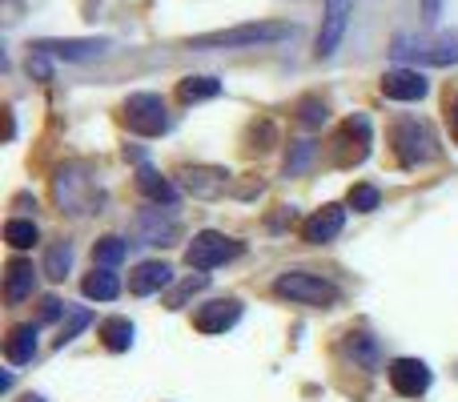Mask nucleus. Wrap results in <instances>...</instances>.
Masks as SVG:
<instances>
[{
	"label": "nucleus",
	"instance_id": "obj_1",
	"mask_svg": "<svg viewBox=\"0 0 458 402\" xmlns=\"http://www.w3.org/2000/svg\"><path fill=\"white\" fill-rule=\"evenodd\" d=\"M293 24L282 21H253V24H233V29H217V32H201V37L190 40V48H253V45H274V40H290Z\"/></svg>",
	"mask_w": 458,
	"mask_h": 402
},
{
	"label": "nucleus",
	"instance_id": "obj_2",
	"mask_svg": "<svg viewBox=\"0 0 458 402\" xmlns=\"http://www.w3.org/2000/svg\"><path fill=\"white\" fill-rule=\"evenodd\" d=\"M390 53L398 61H414V64H458V32H438V37H398Z\"/></svg>",
	"mask_w": 458,
	"mask_h": 402
},
{
	"label": "nucleus",
	"instance_id": "obj_3",
	"mask_svg": "<svg viewBox=\"0 0 458 402\" xmlns=\"http://www.w3.org/2000/svg\"><path fill=\"white\" fill-rule=\"evenodd\" d=\"M394 150H398V161L411 169L430 166V161L438 158V141H435V133H430V125L411 121V117L394 125Z\"/></svg>",
	"mask_w": 458,
	"mask_h": 402
},
{
	"label": "nucleus",
	"instance_id": "obj_4",
	"mask_svg": "<svg viewBox=\"0 0 458 402\" xmlns=\"http://www.w3.org/2000/svg\"><path fill=\"white\" fill-rule=\"evenodd\" d=\"M121 113H125V125L141 137L169 133V113H165V101H161L157 93H133Z\"/></svg>",
	"mask_w": 458,
	"mask_h": 402
},
{
	"label": "nucleus",
	"instance_id": "obj_5",
	"mask_svg": "<svg viewBox=\"0 0 458 402\" xmlns=\"http://www.w3.org/2000/svg\"><path fill=\"white\" fill-rule=\"evenodd\" d=\"M274 290L282 294V298H290V302H301V306H330V302H338V290H334L326 278L301 274V269H293V274H282L274 282Z\"/></svg>",
	"mask_w": 458,
	"mask_h": 402
},
{
	"label": "nucleus",
	"instance_id": "obj_6",
	"mask_svg": "<svg viewBox=\"0 0 458 402\" xmlns=\"http://www.w3.org/2000/svg\"><path fill=\"white\" fill-rule=\"evenodd\" d=\"M237 253H242V242L217 234V229H206V234H198L190 242V250H185V261H190L193 269H214V266H225V261H233Z\"/></svg>",
	"mask_w": 458,
	"mask_h": 402
},
{
	"label": "nucleus",
	"instance_id": "obj_7",
	"mask_svg": "<svg viewBox=\"0 0 458 402\" xmlns=\"http://www.w3.org/2000/svg\"><path fill=\"white\" fill-rule=\"evenodd\" d=\"M109 48V40L101 37H89V40H37L32 53H45V56H56V61H93Z\"/></svg>",
	"mask_w": 458,
	"mask_h": 402
},
{
	"label": "nucleus",
	"instance_id": "obj_8",
	"mask_svg": "<svg viewBox=\"0 0 458 402\" xmlns=\"http://www.w3.org/2000/svg\"><path fill=\"white\" fill-rule=\"evenodd\" d=\"M390 387L398 390L403 398H419L422 390L430 387V371L427 363H419V358H398V363H390Z\"/></svg>",
	"mask_w": 458,
	"mask_h": 402
},
{
	"label": "nucleus",
	"instance_id": "obj_9",
	"mask_svg": "<svg viewBox=\"0 0 458 402\" xmlns=\"http://www.w3.org/2000/svg\"><path fill=\"white\" fill-rule=\"evenodd\" d=\"M237 318H242V302L237 298H217V302H206V306L193 314V326H198L201 334H225Z\"/></svg>",
	"mask_w": 458,
	"mask_h": 402
},
{
	"label": "nucleus",
	"instance_id": "obj_10",
	"mask_svg": "<svg viewBox=\"0 0 458 402\" xmlns=\"http://www.w3.org/2000/svg\"><path fill=\"white\" fill-rule=\"evenodd\" d=\"M346 21H350V0H330L326 8V21H322V32H318V56H334V48L342 45V32H346Z\"/></svg>",
	"mask_w": 458,
	"mask_h": 402
},
{
	"label": "nucleus",
	"instance_id": "obj_11",
	"mask_svg": "<svg viewBox=\"0 0 458 402\" xmlns=\"http://www.w3.org/2000/svg\"><path fill=\"white\" fill-rule=\"evenodd\" d=\"M382 93L390 101H422L427 97V81H422L419 69H390L382 77Z\"/></svg>",
	"mask_w": 458,
	"mask_h": 402
},
{
	"label": "nucleus",
	"instance_id": "obj_12",
	"mask_svg": "<svg viewBox=\"0 0 458 402\" xmlns=\"http://www.w3.org/2000/svg\"><path fill=\"white\" fill-rule=\"evenodd\" d=\"M342 226H346V210H342V205H322L314 218H306L301 234H306V242L322 245V242H334V237L342 234Z\"/></svg>",
	"mask_w": 458,
	"mask_h": 402
},
{
	"label": "nucleus",
	"instance_id": "obj_13",
	"mask_svg": "<svg viewBox=\"0 0 458 402\" xmlns=\"http://www.w3.org/2000/svg\"><path fill=\"white\" fill-rule=\"evenodd\" d=\"M174 282V269L165 266V261H141V266L129 274V290L133 294H157V290H165V286Z\"/></svg>",
	"mask_w": 458,
	"mask_h": 402
},
{
	"label": "nucleus",
	"instance_id": "obj_14",
	"mask_svg": "<svg viewBox=\"0 0 458 402\" xmlns=\"http://www.w3.org/2000/svg\"><path fill=\"white\" fill-rule=\"evenodd\" d=\"M4 358L13 366H29L37 358V326H16L4 342Z\"/></svg>",
	"mask_w": 458,
	"mask_h": 402
},
{
	"label": "nucleus",
	"instance_id": "obj_15",
	"mask_svg": "<svg viewBox=\"0 0 458 402\" xmlns=\"http://www.w3.org/2000/svg\"><path fill=\"white\" fill-rule=\"evenodd\" d=\"M32 286H37V269H32V261H8V278H4V298L13 302H24L32 294Z\"/></svg>",
	"mask_w": 458,
	"mask_h": 402
},
{
	"label": "nucleus",
	"instance_id": "obj_16",
	"mask_svg": "<svg viewBox=\"0 0 458 402\" xmlns=\"http://www.w3.org/2000/svg\"><path fill=\"white\" fill-rule=\"evenodd\" d=\"M225 182L229 174L222 169H185V190L193 198H217V193H225Z\"/></svg>",
	"mask_w": 458,
	"mask_h": 402
},
{
	"label": "nucleus",
	"instance_id": "obj_17",
	"mask_svg": "<svg viewBox=\"0 0 458 402\" xmlns=\"http://www.w3.org/2000/svg\"><path fill=\"white\" fill-rule=\"evenodd\" d=\"M137 190H141L149 201H157V205H174L177 201V190L169 185V177H161L157 169H149V166L137 169Z\"/></svg>",
	"mask_w": 458,
	"mask_h": 402
},
{
	"label": "nucleus",
	"instance_id": "obj_18",
	"mask_svg": "<svg viewBox=\"0 0 458 402\" xmlns=\"http://www.w3.org/2000/svg\"><path fill=\"white\" fill-rule=\"evenodd\" d=\"M81 290H85V298H93V302H113L121 294V282H117V274H109V269H93Z\"/></svg>",
	"mask_w": 458,
	"mask_h": 402
},
{
	"label": "nucleus",
	"instance_id": "obj_19",
	"mask_svg": "<svg viewBox=\"0 0 458 402\" xmlns=\"http://www.w3.org/2000/svg\"><path fill=\"white\" fill-rule=\"evenodd\" d=\"M222 93V81L214 77H185L182 85H177V97H182L185 105H198V101H209V97Z\"/></svg>",
	"mask_w": 458,
	"mask_h": 402
},
{
	"label": "nucleus",
	"instance_id": "obj_20",
	"mask_svg": "<svg viewBox=\"0 0 458 402\" xmlns=\"http://www.w3.org/2000/svg\"><path fill=\"white\" fill-rule=\"evenodd\" d=\"M137 234H141V242H149V245H169V237H174V221H161V210H153L137 221Z\"/></svg>",
	"mask_w": 458,
	"mask_h": 402
},
{
	"label": "nucleus",
	"instance_id": "obj_21",
	"mask_svg": "<svg viewBox=\"0 0 458 402\" xmlns=\"http://www.w3.org/2000/svg\"><path fill=\"white\" fill-rule=\"evenodd\" d=\"M101 338L113 355H121V350L133 346V322H129V318H109V322L101 326Z\"/></svg>",
	"mask_w": 458,
	"mask_h": 402
},
{
	"label": "nucleus",
	"instance_id": "obj_22",
	"mask_svg": "<svg viewBox=\"0 0 458 402\" xmlns=\"http://www.w3.org/2000/svg\"><path fill=\"white\" fill-rule=\"evenodd\" d=\"M125 253H129V245L121 242V237H101V242L93 245V261H97L101 269L121 266V261H125Z\"/></svg>",
	"mask_w": 458,
	"mask_h": 402
},
{
	"label": "nucleus",
	"instance_id": "obj_23",
	"mask_svg": "<svg viewBox=\"0 0 458 402\" xmlns=\"http://www.w3.org/2000/svg\"><path fill=\"white\" fill-rule=\"evenodd\" d=\"M69 266H72V245L69 242H56L53 250H48V258H45V274L53 278V282H61V278L69 274Z\"/></svg>",
	"mask_w": 458,
	"mask_h": 402
},
{
	"label": "nucleus",
	"instance_id": "obj_24",
	"mask_svg": "<svg viewBox=\"0 0 458 402\" xmlns=\"http://www.w3.org/2000/svg\"><path fill=\"white\" fill-rule=\"evenodd\" d=\"M4 242L13 245V250H29V245L37 242V226H32V221L13 218V221L4 226Z\"/></svg>",
	"mask_w": 458,
	"mask_h": 402
},
{
	"label": "nucleus",
	"instance_id": "obj_25",
	"mask_svg": "<svg viewBox=\"0 0 458 402\" xmlns=\"http://www.w3.org/2000/svg\"><path fill=\"white\" fill-rule=\"evenodd\" d=\"M89 322H93V314H89V310H81V306H77V310H69V318H64V326H61V338H56V350L69 346V342L77 338V334L85 330Z\"/></svg>",
	"mask_w": 458,
	"mask_h": 402
},
{
	"label": "nucleus",
	"instance_id": "obj_26",
	"mask_svg": "<svg viewBox=\"0 0 458 402\" xmlns=\"http://www.w3.org/2000/svg\"><path fill=\"white\" fill-rule=\"evenodd\" d=\"M326 117H330V109H326V101H318V97H301L298 101V121L310 129L326 125Z\"/></svg>",
	"mask_w": 458,
	"mask_h": 402
},
{
	"label": "nucleus",
	"instance_id": "obj_27",
	"mask_svg": "<svg viewBox=\"0 0 458 402\" xmlns=\"http://www.w3.org/2000/svg\"><path fill=\"white\" fill-rule=\"evenodd\" d=\"M346 350H350V358H358L362 366H378V346H374L366 334H350V342H346Z\"/></svg>",
	"mask_w": 458,
	"mask_h": 402
},
{
	"label": "nucleus",
	"instance_id": "obj_28",
	"mask_svg": "<svg viewBox=\"0 0 458 402\" xmlns=\"http://www.w3.org/2000/svg\"><path fill=\"white\" fill-rule=\"evenodd\" d=\"M378 201H382V193L374 190V185H354V190H350V210H358V213L378 210Z\"/></svg>",
	"mask_w": 458,
	"mask_h": 402
},
{
	"label": "nucleus",
	"instance_id": "obj_29",
	"mask_svg": "<svg viewBox=\"0 0 458 402\" xmlns=\"http://www.w3.org/2000/svg\"><path fill=\"white\" fill-rule=\"evenodd\" d=\"M314 153H318V145L314 141H298V145H293V158L290 161H285V174H301V169H306L310 166V161H314Z\"/></svg>",
	"mask_w": 458,
	"mask_h": 402
},
{
	"label": "nucleus",
	"instance_id": "obj_30",
	"mask_svg": "<svg viewBox=\"0 0 458 402\" xmlns=\"http://www.w3.org/2000/svg\"><path fill=\"white\" fill-rule=\"evenodd\" d=\"M206 286H209V278H206V274H193V278H185V282H182V290H177V294H169V310H177L185 298H190V294L206 290Z\"/></svg>",
	"mask_w": 458,
	"mask_h": 402
},
{
	"label": "nucleus",
	"instance_id": "obj_31",
	"mask_svg": "<svg viewBox=\"0 0 458 402\" xmlns=\"http://www.w3.org/2000/svg\"><path fill=\"white\" fill-rule=\"evenodd\" d=\"M40 318H45V322L61 318V302H56V298H45V310H40Z\"/></svg>",
	"mask_w": 458,
	"mask_h": 402
},
{
	"label": "nucleus",
	"instance_id": "obj_32",
	"mask_svg": "<svg viewBox=\"0 0 458 402\" xmlns=\"http://www.w3.org/2000/svg\"><path fill=\"white\" fill-rule=\"evenodd\" d=\"M438 13H443V0H422V16H427V21H435Z\"/></svg>",
	"mask_w": 458,
	"mask_h": 402
},
{
	"label": "nucleus",
	"instance_id": "obj_33",
	"mask_svg": "<svg viewBox=\"0 0 458 402\" xmlns=\"http://www.w3.org/2000/svg\"><path fill=\"white\" fill-rule=\"evenodd\" d=\"M451 113H454V137H458V101H454V109H451Z\"/></svg>",
	"mask_w": 458,
	"mask_h": 402
},
{
	"label": "nucleus",
	"instance_id": "obj_34",
	"mask_svg": "<svg viewBox=\"0 0 458 402\" xmlns=\"http://www.w3.org/2000/svg\"><path fill=\"white\" fill-rule=\"evenodd\" d=\"M21 402H45V398H37V395H29V398H21Z\"/></svg>",
	"mask_w": 458,
	"mask_h": 402
}]
</instances>
